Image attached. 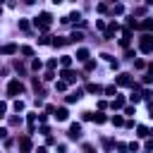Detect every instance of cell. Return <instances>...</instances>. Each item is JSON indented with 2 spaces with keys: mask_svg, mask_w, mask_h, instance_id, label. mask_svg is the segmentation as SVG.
<instances>
[{
  "mask_svg": "<svg viewBox=\"0 0 153 153\" xmlns=\"http://www.w3.org/2000/svg\"><path fill=\"white\" fill-rule=\"evenodd\" d=\"M86 91H88V93H100L103 88H100L98 84H86Z\"/></svg>",
  "mask_w": 153,
  "mask_h": 153,
  "instance_id": "cb8c5ba5",
  "label": "cell"
},
{
  "mask_svg": "<svg viewBox=\"0 0 153 153\" xmlns=\"http://www.w3.org/2000/svg\"><path fill=\"white\" fill-rule=\"evenodd\" d=\"M122 12H124V7H122L120 2H115V5H112V14H122Z\"/></svg>",
  "mask_w": 153,
  "mask_h": 153,
  "instance_id": "83f0119b",
  "label": "cell"
},
{
  "mask_svg": "<svg viewBox=\"0 0 153 153\" xmlns=\"http://www.w3.org/2000/svg\"><path fill=\"white\" fill-rule=\"evenodd\" d=\"M41 134H45V136H50V127H45V124H41V129H38Z\"/></svg>",
  "mask_w": 153,
  "mask_h": 153,
  "instance_id": "bcb514c9",
  "label": "cell"
},
{
  "mask_svg": "<svg viewBox=\"0 0 153 153\" xmlns=\"http://www.w3.org/2000/svg\"><path fill=\"white\" fill-rule=\"evenodd\" d=\"M115 148H117L120 153H127V151H129V143H122V141H120V143H115Z\"/></svg>",
  "mask_w": 153,
  "mask_h": 153,
  "instance_id": "4316f807",
  "label": "cell"
},
{
  "mask_svg": "<svg viewBox=\"0 0 153 153\" xmlns=\"http://www.w3.org/2000/svg\"><path fill=\"white\" fill-rule=\"evenodd\" d=\"M129 100H131L134 105H136V103H141V100H143V96H141V91H136V88H134V91H131V96H129Z\"/></svg>",
  "mask_w": 153,
  "mask_h": 153,
  "instance_id": "2e32d148",
  "label": "cell"
},
{
  "mask_svg": "<svg viewBox=\"0 0 153 153\" xmlns=\"http://www.w3.org/2000/svg\"><path fill=\"white\" fill-rule=\"evenodd\" d=\"M93 122H96V124H105V122H108V115H103V112H96V115H93Z\"/></svg>",
  "mask_w": 153,
  "mask_h": 153,
  "instance_id": "ffe728a7",
  "label": "cell"
},
{
  "mask_svg": "<svg viewBox=\"0 0 153 153\" xmlns=\"http://www.w3.org/2000/svg\"><path fill=\"white\" fill-rule=\"evenodd\" d=\"M115 86H134V79H131V74H127V72H120V74L115 76Z\"/></svg>",
  "mask_w": 153,
  "mask_h": 153,
  "instance_id": "277c9868",
  "label": "cell"
},
{
  "mask_svg": "<svg viewBox=\"0 0 153 153\" xmlns=\"http://www.w3.org/2000/svg\"><path fill=\"white\" fill-rule=\"evenodd\" d=\"M67 43H69V38H62V36H57V38L50 41V45H55V48H62V45H67Z\"/></svg>",
  "mask_w": 153,
  "mask_h": 153,
  "instance_id": "7c38bea8",
  "label": "cell"
},
{
  "mask_svg": "<svg viewBox=\"0 0 153 153\" xmlns=\"http://www.w3.org/2000/svg\"><path fill=\"white\" fill-rule=\"evenodd\" d=\"M96 10H98L100 14H105V12H108V5H105V2H98V7H96Z\"/></svg>",
  "mask_w": 153,
  "mask_h": 153,
  "instance_id": "f35d334b",
  "label": "cell"
},
{
  "mask_svg": "<svg viewBox=\"0 0 153 153\" xmlns=\"http://www.w3.org/2000/svg\"><path fill=\"white\" fill-rule=\"evenodd\" d=\"M84 153H96V151H93V146H91V143H84Z\"/></svg>",
  "mask_w": 153,
  "mask_h": 153,
  "instance_id": "f907efd6",
  "label": "cell"
},
{
  "mask_svg": "<svg viewBox=\"0 0 153 153\" xmlns=\"http://www.w3.org/2000/svg\"><path fill=\"white\" fill-rule=\"evenodd\" d=\"M22 91H24V84H22L19 79H12V81L7 84V96H12V98H14V96H19Z\"/></svg>",
  "mask_w": 153,
  "mask_h": 153,
  "instance_id": "3957f363",
  "label": "cell"
},
{
  "mask_svg": "<svg viewBox=\"0 0 153 153\" xmlns=\"http://www.w3.org/2000/svg\"><path fill=\"white\" fill-rule=\"evenodd\" d=\"M79 41H84V33H81V31H74V33L69 36V43H79Z\"/></svg>",
  "mask_w": 153,
  "mask_h": 153,
  "instance_id": "7402d4cb",
  "label": "cell"
},
{
  "mask_svg": "<svg viewBox=\"0 0 153 153\" xmlns=\"http://www.w3.org/2000/svg\"><path fill=\"white\" fill-rule=\"evenodd\" d=\"M55 120H57V122H67V120H69L67 108H57V110H55Z\"/></svg>",
  "mask_w": 153,
  "mask_h": 153,
  "instance_id": "30bf717a",
  "label": "cell"
},
{
  "mask_svg": "<svg viewBox=\"0 0 153 153\" xmlns=\"http://www.w3.org/2000/svg\"><path fill=\"white\" fill-rule=\"evenodd\" d=\"M84 69H86V72L96 69V62H93V60H86V62H84Z\"/></svg>",
  "mask_w": 153,
  "mask_h": 153,
  "instance_id": "f546056e",
  "label": "cell"
},
{
  "mask_svg": "<svg viewBox=\"0 0 153 153\" xmlns=\"http://www.w3.org/2000/svg\"><path fill=\"white\" fill-rule=\"evenodd\" d=\"M110 108H112V110H124V96H117V98L110 103Z\"/></svg>",
  "mask_w": 153,
  "mask_h": 153,
  "instance_id": "8fae6325",
  "label": "cell"
},
{
  "mask_svg": "<svg viewBox=\"0 0 153 153\" xmlns=\"http://www.w3.org/2000/svg\"><path fill=\"white\" fill-rule=\"evenodd\" d=\"M33 143H31V136H19V151L22 153H31Z\"/></svg>",
  "mask_w": 153,
  "mask_h": 153,
  "instance_id": "8992f818",
  "label": "cell"
},
{
  "mask_svg": "<svg viewBox=\"0 0 153 153\" xmlns=\"http://www.w3.org/2000/svg\"><path fill=\"white\" fill-rule=\"evenodd\" d=\"M103 93H105V96H117V86H105Z\"/></svg>",
  "mask_w": 153,
  "mask_h": 153,
  "instance_id": "d4e9b609",
  "label": "cell"
},
{
  "mask_svg": "<svg viewBox=\"0 0 153 153\" xmlns=\"http://www.w3.org/2000/svg\"><path fill=\"white\" fill-rule=\"evenodd\" d=\"M67 136H69V139H79V136H81V124H79V122H72Z\"/></svg>",
  "mask_w": 153,
  "mask_h": 153,
  "instance_id": "52a82bcc",
  "label": "cell"
},
{
  "mask_svg": "<svg viewBox=\"0 0 153 153\" xmlns=\"http://www.w3.org/2000/svg\"><path fill=\"white\" fill-rule=\"evenodd\" d=\"M55 110H57L55 105H45V112H48V115H55Z\"/></svg>",
  "mask_w": 153,
  "mask_h": 153,
  "instance_id": "681fc988",
  "label": "cell"
},
{
  "mask_svg": "<svg viewBox=\"0 0 153 153\" xmlns=\"http://www.w3.org/2000/svg\"><path fill=\"white\" fill-rule=\"evenodd\" d=\"M103 146H105V151H110V148L115 146V141H112V139H103Z\"/></svg>",
  "mask_w": 153,
  "mask_h": 153,
  "instance_id": "8d00e7d4",
  "label": "cell"
},
{
  "mask_svg": "<svg viewBox=\"0 0 153 153\" xmlns=\"http://www.w3.org/2000/svg\"><path fill=\"white\" fill-rule=\"evenodd\" d=\"M19 48H17V43H5V45H0V55H14Z\"/></svg>",
  "mask_w": 153,
  "mask_h": 153,
  "instance_id": "ba28073f",
  "label": "cell"
},
{
  "mask_svg": "<svg viewBox=\"0 0 153 153\" xmlns=\"http://www.w3.org/2000/svg\"><path fill=\"white\" fill-rule=\"evenodd\" d=\"M26 120H29V127H31V131L36 129V115H26Z\"/></svg>",
  "mask_w": 153,
  "mask_h": 153,
  "instance_id": "4dcf8cb0",
  "label": "cell"
},
{
  "mask_svg": "<svg viewBox=\"0 0 153 153\" xmlns=\"http://www.w3.org/2000/svg\"><path fill=\"white\" fill-rule=\"evenodd\" d=\"M24 2H26V5H33V2H36V0H24Z\"/></svg>",
  "mask_w": 153,
  "mask_h": 153,
  "instance_id": "680465c9",
  "label": "cell"
},
{
  "mask_svg": "<svg viewBox=\"0 0 153 153\" xmlns=\"http://www.w3.org/2000/svg\"><path fill=\"white\" fill-rule=\"evenodd\" d=\"M0 139H7V129H2V127H0Z\"/></svg>",
  "mask_w": 153,
  "mask_h": 153,
  "instance_id": "db71d44e",
  "label": "cell"
},
{
  "mask_svg": "<svg viewBox=\"0 0 153 153\" xmlns=\"http://www.w3.org/2000/svg\"><path fill=\"white\" fill-rule=\"evenodd\" d=\"M139 50L146 53V55L153 53V36H151V33H143V36L139 38Z\"/></svg>",
  "mask_w": 153,
  "mask_h": 153,
  "instance_id": "7a4b0ae2",
  "label": "cell"
},
{
  "mask_svg": "<svg viewBox=\"0 0 153 153\" xmlns=\"http://www.w3.org/2000/svg\"><path fill=\"white\" fill-rule=\"evenodd\" d=\"M55 67H57V60H55V57H53V60H48V69H55Z\"/></svg>",
  "mask_w": 153,
  "mask_h": 153,
  "instance_id": "c3c4849f",
  "label": "cell"
},
{
  "mask_svg": "<svg viewBox=\"0 0 153 153\" xmlns=\"http://www.w3.org/2000/svg\"><path fill=\"white\" fill-rule=\"evenodd\" d=\"M153 151V139L148 136V141H146V146H143V153H151Z\"/></svg>",
  "mask_w": 153,
  "mask_h": 153,
  "instance_id": "1f68e13d",
  "label": "cell"
},
{
  "mask_svg": "<svg viewBox=\"0 0 153 153\" xmlns=\"http://www.w3.org/2000/svg\"><path fill=\"white\" fill-rule=\"evenodd\" d=\"M50 24H53V14H50V12H41L38 17H33V26H36L38 31H43V33L50 29Z\"/></svg>",
  "mask_w": 153,
  "mask_h": 153,
  "instance_id": "6da1fadb",
  "label": "cell"
},
{
  "mask_svg": "<svg viewBox=\"0 0 153 153\" xmlns=\"http://www.w3.org/2000/svg\"><path fill=\"white\" fill-rule=\"evenodd\" d=\"M5 112H7V103H5V100H0V120L5 117Z\"/></svg>",
  "mask_w": 153,
  "mask_h": 153,
  "instance_id": "74e56055",
  "label": "cell"
},
{
  "mask_svg": "<svg viewBox=\"0 0 153 153\" xmlns=\"http://www.w3.org/2000/svg\"><path fill=\"white\" fill-rule=\"evenodd\" d=\"M29 26H31L29 19H19V29H22V31H29Z\"/></svg>",
  "mask_w": 153,
  "mask_h": 153,
  "instance_id": "f1b7e54d",
  "label": "cell"
},
{
  "mask_svg": "<svg viewBox=\"0 0 153 153\" xmlns=\"http://www.w3.org/2000/svg\"><path fill=\"white\" fill-rule=\"evenodd\" d=\"M48 43H50V36H45V33H43V36L38 38V45H48Z\"/></svg>",
  "mask_w": 153,
  "mask_h": 153,
  "instance_id": "836d02e7",
  "label": "cell"
},
{
  "mask_svg": "<svg viewBox=\"0 0 153 153\" xmlns=\"http://www.w3.org/2000/svg\"><path fill=\"white\" fill-rule=\"evenodd\" d=\"M139 148H141V146H139V141H131V143H129V151H131V153H136Z\"/></svg>",
  "mask_w": 153,
  "mask_h": 153,
  "instance_id": "7bdbcfd3",
  "label": "cell"
},
{
  "mask_svg": "<svg viewBox=\"0 0 153 153\" xmlns=\"http://www.w3.org/2000/svg\"><path fill=\"white\" fill-rule=\"evenodd\" d=\"M139 29H143V31H151V29H153V19H143V22H139Z\"/></svg>",
  "mask_w": 153,
  "mask_h": 153,
  "instance_id": "ac0fdd59",
  "label": "cell"
},
{
  "mask_svg": "<svg viewBox=\"0 0 153 153\" xmlns=\"http://www.w3.org/2000/svg\"><path fill=\"white\" fill-rule=\"evenodd\" d=\"M60 65H62V69H69L72 67V55H62L60 57Z\"/></svg>",
  "mask_w": 153,
  "mask_h": 153,
  "instance_id": "9a60e30c",
  "label": "cell"
},
{
  "mask_svg": "<svg viewBox=\"0 0 153 153\" xmlns=\"http://www.w3.org/2000/svg\"><path fill=\"white\" fill-rule=\"evenodd\" d=\"M146 105H148V112H151V117H153V100H146Z\"/></svg>",
  "mask_w": 153,
  "mask_h": 153,
  "instance_id": "f5cc1de1",
  "label": "cell"
},
{
  "mask_svg": "<svg viewBox=\"0 0 153 153\" xmlns=\"http://www.w3.org/2000/svg\"><path fill=\"white\" fill-rule=\"evenodd\" d=\"M50 2H53V5H60V2H65V0H50Z\"/></svg>",
  "mask_w": 153,
  "mask_h": 153,
  "instance_id": "6f0895ef",
  "label": "cell"
},
{
  "mask_svg": "<svg viewBox=\"0 0 153 153\" xmlns=\"http://www.w3.org/2000/svg\"><path fill=\"white\" fill-rule=\"evenodd\" d=\"M76 60H79V62H86V60H88V50H86V48H79V50H76Z\"/></svg>",
  "mask_w": 153,
  "mask_h": 153,
  "instance_id": "5bb4252c",
  "label": "cell"
},
{
  "mask_svg": "<svg viewBox=\"0 0 153 153\" xmlns=\"http://www.w3.org/2000/svg\"><path fill=\"white\" fill-rule=\"evenodd\" d=\"M50 79H55V74H53V69H48V72L43 74V81H50Z\"/></svg>",
  "mask_w": 153,
  "mask_h": 153,
  "instance_id": "60d3db41",
  "label": "cell"
},
{
  "mask_svg": "<svg viewBox=\"0 0 153 153\" xmlns=\"http://www.w3.org/2000/svg\"><path fill=\"white\" fill-rule=\"evenodd\" d=\"M12 108H14V110H17V112H24V108H26V105H24V100H19V98H17V100H14V105H12Z\"/></svg>",
  "mask_w": 153,
  "mask_h": 153,
  "instance_id": "484cf974",
  "label": "cell"
},
{
  "mask_svg": "<svg viewBox=\"0 0 153 153\" xmlns=\"http://www.w3.org/2000/svg\"><path fill=\"white\" fill-rule=\"evenodd\" d=\"M31 69H36V72H38V69H41V60H33V62H31Z\"/></svg>",
  "mask_w": 153,
  "mask_h": 153,
  "instance_id": "7dc6e473",
  "label": "cell"
},
{
  "mask_svg": "<svg viewBox=\"0 0 153 153\" xmlns=\"http://www.w3.org/2000/svg\"><path fill=\"white\" fill-rule=\"evenodd\" d=\"M148 131H151V129H148V127H143V124H139V127H136V136H141V139H148Z\"/></svg>",
  "mask_w": 153,
  "mask_h": 153,
  "instance_id": "e0dca14e",
  "label": "cell"
},
{
  "mask_svg": "<svg viewBox=\"0 0 153 153\" xmlns=\"http://www.w3.org/2000/svg\"><path fill=\"white\" fill-rule=\"evenodd\" d=\"M81 120H84V122H88V120H93V112H81Z\"/></svg>",
  "mask_w": 153,
  "mask_h": 153,
  "instance_id": "f6af8a7d",
  "label": "cell"
},
{
  "mask_svg": "<svg viewBox=\"0 0 153 153\" xmlns=\"http://www.w3.org/2000/svg\"><path fill=\"white\" fill-rule=\"evenodd\" d=\"M110 122H112L115 127H124V117H122V115H115V117H110Z\"/></svg>",
  "mask_w": 153,
  "mask_h": 153,
  "instance_id": "603a6c76",
  "label": "cell"
},
{
  "mask_svg": "<svg viewBox=\"0 0 153 153\" xmlns=\"http://www.w3.org/2000/svg\"><path fill=\"white\" fill-rule=\"evenodd\" d=\"M36 153H48V148H45V146H41V148H36Z\"/></svg>",
  "mask_w": 153,
  "mask_h": 153,
  "instance_id": "9f6ffc18",
  "label": "cell"
},
{
  "mask_svg": "<svg viewBox=\"0 0 153 153\" xmlns=\"http://www.w3.org/2000/svg\"><path fill=\"white\" fill-rule=\"evenodd\" d=\"M134 67H136V69H143V67H146V62H143V60H139V57H136V60H134Z\"/></svg>",
  "mask_w": 153,
  "mask_h": 153,
  "instance_id": "ab89813d",
  "label": "cell"
},
{
  "mask_svg": "<svg viewBox=\"0 0 153 153\" xmlns=\"http://www.w3.org/2000/svg\"><path fill=\"white\" fill-rule=\"evenodd\" d=\"M127 26H129V29H136V26H139V22H136L134 17H129V19H127Z\"/></svg>",
  "mask_w": 153,
  "mask_h": 153,
  "instance_id": "d6a6232c",
  "label": "cell"
},
{
  "mask_svg": "<svg viewBox=\"0 0 153 153\" xmlns=\"http://www.w3.org/2000/svg\"><path fill=\"white\" fill-rule=\"evenodd\" d=\"M117 31H120V24H117V22H110V24L105 26V38H112Z\"/></svg>",
  "mask_w": 153,
  "mask_h": 153,
  "instance_id": "9c48e42d",
  "label": "cell"
},
{
  "mask_svg": "<svg viewBox=\"0 0 153 153\" xmlns=\"http://www.w3.org/2000/svg\"><path fill=\"white\" fill-rule=\"evenodd\" d=\"M81 96H84V91H79V88H76V91H74V93H69V96H67L65 100H67V103H76V100H79Z\"/></svg>",
  "mask_w": 153,
  "mask_h": 153,
  "instance_id": "4fadbf2b",
  "label": "cell"
},
{
  "mask_svg": "<svg viewBox=\"0 0 153 153\" xmlns=\"http://www.w3.org/2000/svg\"><path fill=\"white\" fill-rule=\"evenodd\" d=\"M141 81H143V84H151V81H153V76H151V74H146V76H143Z\"/></svg>",
  "mask_w": 153,
  "mask_h": 153,
  "instance_id": "816d5d0a",
  "label": "cell"
},
{
  "mask_svg": "<svg viewBox=\"0 0 153 153\" xmlns=\"http://www.w3.org/2000/svg\"><path fill=\"white\" fill-rule=\"evenodd\" d=\"M19 53H22L24 57H33V48H31V45H22V48H19Z\"/></svg>",
  "mask_w": 153,
  "mask_h": 153,
  "instance_id": "d6986e66",
  "label": "cell"
},
{
  "mask_svg": "<svg viewBox=\"0 0 153 153\" xmlns=\"http://www.w3.org/2000/svg\"><path fill=\"white\" fill-rule=\"evenodd\" d=\"M0 14H2V7H0Z\"/></svg>",
  "mask_w": 153,
  "mask_h": 153,
  "instance_id": "6125c7cd",
  "label": "cell"
},
{
  "mask_svg": "<svg viewBox=\"0 0 153 153\" xmlns=\"http://www.w3.org/2000/svg\"><path fill=\"white\" fill-rule=\"evenodd\" d=\"M115 2H117V0H112V5H115Z\"/></svg>",
  "mask_w": 153,
  "mask_h": 153,
  "instance_id": "94428289",
  "label": "cell"
},
{
  "mask_svg": "<svg viewBox=\"0 0 153 153\" xmlns=\"http://www.w3.org/2000/svg\"><path fill=\"white\" fill-rule=\"evenodd\" d=\"M60 76H62V81H67V84H74V81L79 79V74H76L74 69H62Z\"/></svg>",
  "mask_w": 153,
  "mask_h": 153,
  "instance_id": "5b68a950",
  "label": "cell"
},
{
  "mask_svg": "<svg viewBox=\"0 0 153 153\" xmlns=\"http://www.w3.org/2000/svg\"><path fill=\"white\" fill-rule=\"evenodd\" d=\"M146 69H148V74L153 76V62H148V65H146Z\"/></svg>",
  "mask_w": 153,
  "mask_h": 153,
  "instance_id": "11a10c76",
  "label": "cell"
},
{
  "mask_svg": "<svg viewBox=\"0 0 153 153\" xmlns=\"http://www.w3.org/2000/svg\"><path fill=\"white\" fill-rule=\"evenodd\" d=\"M146 5H153V0H146Z\"/></svg>",
  "mask_w": 153,
  "mask_h": 153,
  "instance_id": "91938a15",
  "label": "cell"
},
{
  "mask_svg": "<svg viewBox=\"0 0 153 153\" xmlns=\"http://www.w3.org/2000/svg\"><path fill=\"white\" fill-rule=\"evenodd\" d=\"M14 69H17V72H19V74H24V72H26V67H24V65H22V62H19V60H17V62H14Z\"/></svg>",
  "mask_w": 153,
  "mask_h": 153,
  "instance_id": "e575fe53",
  "label": "cell"
},
{
  "mask_svg": "<svg viewBox=\"0 0 153 153\" xmlns=\"http://www.w3.org/2000/svg\"><path fill=\"white\" fill-rule=\"evenodd\" d=\"M141 96H143L146 100H151V96H153V93H151V88H143V91H141Z\"/></svg>",
  "mask_w": 153,
  "mask_h": 153,
  "instance_id": "ee69618b",
  "label": "cell"
},
{
  "mask_svg": "<svg viewBox=\"0 0 153 153\" xmlns=\"http://www.w3.org/2000/svg\"><path fill=\"white\" fill-rule=\"evenodd\" d=\"M134 112H136V110H134V105H124V115H129V117H134Z\"/></svg>",
  "mask_w": 153,
  "mask_h": 153,
  "instance_id": "d590c367",
  "label": "cell"
},
{
  "mask_svg": "<svg viewBox=\"0 0 153 153\" xmlns=\"http://www.w3.org/2000/svg\"><path fill=\"white\" fill-rule=\"evenodd\" d=\"M79 19H81V12H72V14H69V17H65L62 22L67 24V22H79Z\"/></svg>",
  "mask_w": 153,
  "mask_h": 153,
  "instance_id": "44dd1931",
  "label": "cell"
},
{
  "mask_svg": "<svg viewBox=\"0 0 153 153\" xmlns=\"http://www.w3.org/2000/svg\"><path fill=\"white\" fill-rule=\"evenodd\" d=\"M55 88H57V91H65V88H67V81H62V79H60V81L55 84Z\"/></svg>",
  "mask_w": 153,
  "mask_h": 153,
  "instance_id": "b9f144b4",
  "label": "cell"
},
{
  "mask_svg": "<svg viewBox=\"0 0 153 153\" xmlns=\"http://www.w3.org/2000/svg\"><path fill=\"white\" fill-rule=\"evenodd\" d=\"M2 2H5V0H0V5H2Z\"/></svg>",
  "mask_w": 153,
  "mask_h": 153,
  "instance_id": "be15d7a7",
  "label": "cell"
}]
</instances>
